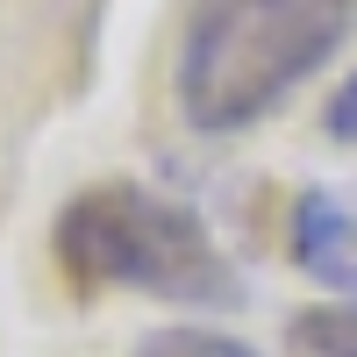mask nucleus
Wrapping results in <instances>:
<instances>
[{
	"label": "nucleus",
	"instance_id": "obj_1",
	"mask_svg": "<svg viewBox=\"0 0 357 357\" xmlns=\"http://www.w3.org/2000/svg\"><path fill=\"white\" fill-rule=\"evenodd\" d=\"M357 0H207L178 50V114L193 136H243L343 50Z\"/></svg>",
	"mask_w": 357,
	"mask_h": 357
},
{
	"label": "nucleus",
	"instance_id": "obj_6",
	"mask_svg": "<svg viewBox=\"0 0 357 357\" xmlns=\"http://www.w3.org/2000/svg\"><path fill=\"white\" fill-rule=\"evenodd\" d=\"M321 129H329V143L357 151V72H343V86L321 100Z\"/></svg>",
	"mask_w": 357,
	"mask_h": 357
},
{
	"label": "nucleus",
	"instance_id": "obj_4",
	"mask_svg": "<svg viewBox=\"0 0 357 357\" xmlns=\"http://www.w3.org/2000/svg\"><path fill=\"white\" fill-rule=\"evenodd\" d=\"M286 343L301 357H357V301L336 307H301L286 321Z\"/></svg>",
	"mask_w": 357,
	"mask_h": 357
},
{
	"label": "nucleus",
	"instance_id": "obj_2",
	"mask_svg": "<svg viewBox=\"0 0 357 357\" xmlns=\"http://www.w3.org/2000/svg\"><path fill=\"white\" fill-rule=\"evenodd\" d=\"M57 264L93 293H151L178 307H243V272L222 257L186 200H165L136 178H100L72 193L50 222Z\"/></svg>",
	"mask_w": 357,
	"mask_h": 357
},
{
	"label": "nucleus",
	"instance_id": "obj_3",
	"mask_svg": "<svg viewBox=\"0 0 357 357\" xmlns=\"http://www.w3.org/2000/svg\"><path fill=\"white\" fill-rule=\"evenodd\" d=\"M286 236H293V264L314 286L357 301V207H343L329 186H307L293 200V229Z\"/></svg>",
	"mask_w": 357,
	"mask_h": 357
},
{
	"label": "nucleus",
	"instance_id": "obj_5",
	"mask_svg": "<svg viewBox=\"0 0 357 357\" xmlns=\"http://www.w3.org/2000/svg\"><path fill=\"white\" fill-rule=\"evenodd\" d=\"M129 357H257L250 343H236L222 329H193V321H172V329H143Z\"/></svg>",
	"mask_w": 357,
	"mask_h": 357
}]
</instances>
